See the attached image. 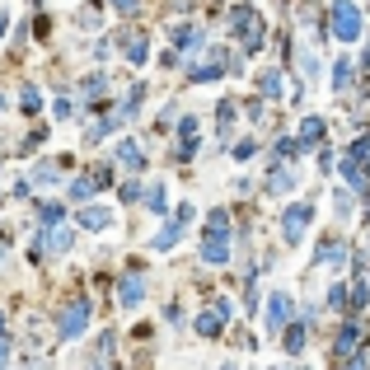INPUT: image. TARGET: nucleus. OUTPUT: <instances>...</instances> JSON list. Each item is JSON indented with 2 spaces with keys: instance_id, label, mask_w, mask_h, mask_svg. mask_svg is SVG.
<instances>
[{
  "instance_id": "obj_1",
  "label": "nucleus",
  "mask_w": 370,
  "mask_h": 370,
  "mask_svg": "<svg viewBox=\"0 0 370 370\" xmlns=\"http://www.w3.org/2000/svg\"><path fill=\"white\" fill-rule=\"evenodd\" d=\"M202 258L207 263H230V211H216L202 239Z\"/></svg>"
},
{
  "instance_id": "obj_2",
  "label": "nucleus",
  "mask_w": 370,
  "mask_h": 370,
  "mask_svg": "<svg viewBox=\"0 0 370 370\" xmlns=\"http://www.w3.org/2000/svg\"><path fill=\"white\" fill-rule=\"evenodd\" d=\"M328 28H333V38H361V10L351 5V0H333V10H328Z\"/></svg>"
},
{
  "instance_id": "obj_3",
  "label": "nucleus",
  "mask_w": 370,
  "mask_h": 370,
  "mask_svg": "<svg viewBox=\"0 0 370 370\" xmlns=\"http://www.w3.org/2000/svg\"><path fill=\"white\" fill-rule=\"evenodd\" d=\"M84 323H89V300L80 295V300H71V305L61 310V338H80Z\"/></svg>"
},
{
  "instance_id": "obj_4",
  "label": "nucleus",
  "mask_w": 370,
  "mask_h": 370,
  "mask_svg": "<svg viewBox=\"0 0 370 370\" xmlns=\"http://www.w3.org/2000/svg\"><path fill=\"white\" fill-rule=\"evenodd\" d=\"M187 225H192V207H187V202H183L178 211L169 216V225H164V230H159V235H155V248H169V244H178Z\"/></svg>"
},
{
  "instance_id": "obj_5",
  "label": "nucleus",
  "mask_w": 370,
  "mask_h": 370,
  "mask_svg": "<svg viewBox=\"0 0 370 370\" xmlns=\"http://www.w3.org/2000/svg\"><path fill=\"white\" fill-rule=\"evenodd\" d=\"M310 207H286V211H281V235L291 239V244H300V239H305V230H310Z\"/></svg>"
},
{
  "instance_id": "obj_6",
  "label": "nucleus",
  "mask_w": 370,
  "mask_h": 370,
  "mask_svg": "<svg viewBox=\"0 0 370 370\" xmlns=\"http://www.w3.org/2000/svg\"><path fill=\"white\" fill-rule=\"evenodd\" d=\"M225 319H230V305H225V300H216V310H207V314L197 319V333H207V338H211V333L225 328Z\"/></svg>"
},
{
  "instance_id": "obj_7",
  "label": "nucleus",
  "mask_w": 370,
  "mask_h": 370,
  "mask_svg": "<svg viewBox=\"0 0 370 370\" xmlns=\"http://www.w3.org/2000/svg\"><path fill=\"white\" fill-rule=\"evenodd\" d=\"M71 225H47V239H43V248L47 253H71Z\"/></svg>"
},
{
  "instance_id": "obj_8",
  "label": "nucleus",
  "mask_w": 370,
  "mask_h": 370,
  "mask_svg": "<svg viewBox=\"0 0 370 370\" xmlns=\"http://www.w3.org/2000/svg\"><path fill=\"white\" fill-rule=\"evenodd\" d=\"M141 295H146V281H141V277H122V291H117V300H122V305H127V310H136V305H141Z\"/></svg>"
},
{
  "instance_id": "obj_9",
  "label": "nucleus",
  "mask_w": 370,
  "mask_h": 370,
  "mask_svg": "<svg viewBox=\"0 0 370 370\" xmlns=\"http://www.w3.org/2000/svg\"><path fill=\"white\" fill-rule=\"evenodd\" d=\"M286 314H291V295L277 291V295H272V310H267V328H281V323H286Z\"/></svg>"
},
{
  "instance_id": "obj_10",
  "label": "nucleus",
  "mask_w": 370,
  "mask_h": 370,
  "mask_svg": "<svg viewBox=\"0 0 370 370\" xmlns=\"http://www.w3.org/2000/svg\"><path fill=\"white\" fill-rule=\"evenodd\" d=\"M356 343H361V328H356V323H347L343 333H338V343H333V356H351Z\"/></svg>"
},
{
  "instance_id": "obj_11",
  "label": "nucleus",
  "mask_w": 370,
  "mask_h": 370,
  "mask_svg": "<svg viewBox=\"0 0 370 370\" xmlns=\"http://www.w3.org/2000/svg\"><path fill=\"white\" fill-rule=\"evenodd\" d=\"M220 71H225V52L207 56V61H202V66H192L187 76H192V80H216V76H220Z\"/></svg>"
},
{
  "instance_id": "obj_12",
  "label": "nucleus",
  "mask_w": 370,
  "mask_h": 370,
  "mask_svg": "<svg viewBox=\"0 0 370 370\" xmlns=\"http://www.w3.org/2000/svg\"><path fill=\"white\" fill-rule=\"evenodd\" d=\"M319 263H328V267H343V263H347V244H338V239L328 244V239H323V244H319Z\"/></svg>"
},
{
  "instance_id": "obj_13",
  "label": "nucleus",
  "mask_w": 370,
  "mask_h": 370,
  "mask_svg": "<svg viewBox=\"0 0 370 370\" xmlns=\"http://www.w3.org/2000/svg\"><path fill=\"white\" fill-rule=\"evenodd\" d=\"M108 220H113L108 207H84V211H80V225H84V230H104Z\"/></svg>"
},
{
  "instance_id": "obj_14",
  "label": "nucleus",
  "mask_w": 370,
  "mask_h": 370,
  "mask_svg": "<svg viewBox=\"0 0 370 370\" xmlns=\"http://www.w3.org/2000/svg\"><path fill=\"white\" fill-rule=\"evenodd\" d=\"M319 136H323V117H305L300 122V150H310Z\"/></svg>"
},
{
  "instance_id": "obj_15",
  "label": "nucleus",
  "mask_w": 370,
  "mask_h": 370,
  "mask_svg": "<svg viewBox=\"0 0 370 370\" xmlns=\"http://www.w3.org/2000/svg\"><path fill=\"white\" fill-rule=\"evenodd\" d=\"M117 159H122L127 169H146V155H141V146H136V141H122V146H117Z\"/></svg>"
},
{
  "instance_id": "obj_16",
  "label": "nucleus",
  "mask_w": 370,
  "mask_h": 370,
  "mask_svg": "<svg viewBox=\"0 0 370 370\" xmlns=\"http://www.w3.org/2000/svg\"><path fill=\"white\" fill-rule=\"evenodd\" d=\"M169 38H174V47H192V43H202V33L192 24H183V28H169Z\"/></svg>"
},
{
  "instance_id": "obj_17",
  "label": "nucleus",
  "mask_w": 370,
  "mask_h": 370,
  "mask_svg": "<svg viewBox=\"0 0 370 370\" xmlns=\"http://www.w3.org/2000/svg\"><path fill=\"white\" fill-rule=\"evenodd\" d=\"M94 187H99V174H89V178H76V183H71V202H84Z\"/></svg>"
},
{
  "instance_id": "obj_18",
  "label": "nucleus",
  "mask_w": 370,
  "mask_h": 370,
  "mask_svg": "<svg viewBox=\"0 0 370 370\" xmlns=\"http://www.w3.org/2000/svg\"><path fill=\"white\" fill-rule=\"evenodd\" d=\"M230 24H235V33H248V28L258 24V19H253V10H248V5H239L235 14H230Z\"/></svg>"
},
{
  "instance_id": "obj_19",
  "label": "nucleus",
  "mask_w": 370,
  "mask_h": 370,
  "mask_svg": "<svg viewBox=\"0 0 370 370\" xmlns=\"http://www.w3.org/2000/svg\"><path fill=\"white\" fill-rule=\"evenodd\" d=\"M351 84V61H333V89H347Z\"/></svg>"
},
{
  "instance_id": "obj_20",
  "label": "nucleus",
  "mask_w": 370,
  "mask_h": 370,
  "mask_svg": "<svg viewBox=\"0 0 370 370\" xmlns=\"http://www.w3.org/2000/svg\"><path fill=\"white\" fill-rule=\"evenodd\" d=\"M19 108H24V113H38V108H43V94H38L33 84H24V94H19Z\"/></svg>"
},
{
  "instance_id": "obj_21",
  "label": "nucleus",
  "mask_w": 370,
  "mask_h": 370,
  "mask_svg": "<svg viewBox=\"0 0 370 370\" xmlns=\"http://www.w3.org/2000/svg\"><path fill=\"white\" fill-rule=\"evenodd\" d=\"M127 56H132L136 66H141V61L150 56V47H146V38H127Z\"/></svg>"
},
{
  "instance_id": "obj_22",
  "label": "nucleus",
  "mask_w": 370,
  "mask_h": 370,
  "mask_svg": "<svg viewBox=\"0 0 370 370\" xmlns=\"http://www.w3.org/2000/svg\"><path fill=\"white\" fill-rule=\"evenodd\" d=\"M146 207H150V211H164V183H155V187H150V192H146Z\"/></svg>"
},
{
  "instance_id": "obj_23",
  "label": "nucleus",
  "mask_w": 370,
  "mask_h": 370,
  "mask_svg": "<svg viewBox=\"0 0 370 370\" xmlns=\"http://www.w3.org/2000/svg\"><path fill=\"white\" fill-rule=\"evenodd\" d=\"M33 183H56V164H38L33 169Z\"/></svg>"
},
{
  "instance_id": "obj_24",
  "label": "nucleus",
  "mask_w": 370,
  "mask_h": 370,
  "mask_svg": "<svg viewBox=\"0 0 370 370\" xmlns=\"http://www.w3.org/2000/svg\"><path fill=\"white\" fill-rule=\"evenodd\" d=\"M291 183H295V178L286 174V169H277V174H272V192H286Z\"/></svg>"
},
{
  "instance_id": "obj_25",
  "label": "nucleus",
  "mask_w": 370,
  "mask_h": 370,
  "mask_svg": "<svg viewBox=\"0 0 370 370\" xmlns=\"http://www.w3.org/2000/svg\"><path fill=\"white\" fill-rule=\"evenodd\" d=\"M347 305V286H333V291H328V310H343Z\"/></svg>"
},
{
  "instance_id": "obj_26",
  "label": "nucleus",
  "mask_w": 370,
  "mask_h": 370,
  "mask_svg": "<svg viewBox=\"0 0 370 370\" xmlns=\"http://www.w3.org/2000/svg\"><path fill=\"white\" fill-rule=\"evenodd\" d=\"M5 361H10V338H5V314H0V370H5Z\"/></svg>"
},
{
  "instance_id": "obj_27",
  "label": "nucleus",
  "mask_w": 370,
  "mask_h": 370,
  "mask_svg": "<svg viewBox=\"0 0 370 370\" xmlns=\"http://www.w3.org/2000/svg\"><path fill=\"white\" fill-rule=\"evenodd\" d=\"M347 300H351V305H356V310H366V300H370V291H366V281H361V286H356V291L347 295Z\"/></svg>"
},
{
  "instance_id": "obj_28",
  "label": "nucleus",
  "mask_w": 370,
  "mask_h": 370,
  "mask_svg": "<svg viewBox=\"0 0 370 370\" xmlns=\"http://www.w3.org/2000/svg\"><path fill=\"white\" fill-rule=\"evenodd\" d=\"M258 84H263V94H277V89H281V80H277V71H267V76L258 80Z\"/></svg>"
},
{
  "instance_id": "obj_29",
  "label": "nucleus",
  "mask_w": 370,
  "mask_h": 370,
  "mask_svg": "<svg viewBox=\"0 0 370 370\" xmlns=\"http://www.w3.org/2000/svg\"><path fill=\"white\" fill-rule=\"evenodd\" d=\"M104 84H108L104 76H89V80H84V94H89V99H94V94H99V89H104Z\"/></svg>"
},
{
  "instance_id": "obj_30",
  "label": "nucleus",
  "mask_w": 370,
  "mask_h": 370,
  "mask_svg": "<svg viewBox=\"0 0 370 370\" xmlns=\"http://www.w3.org/2000/svg\"><path fill=\"white\" fill-rule=\"evenodd\" d=\"M300 347H305V333H300V328H295V333H286V351H300Z\"/></svg>"
},
{
  "instance_id": "obj_31",
  "label": "nucleus",
  "mask_w": 370,
  "mask_h": 370,
  "mask_svg": "<svg viewBox=\"0 0 370 370\" xmlns=\"http://www.w3.org/2000/svg\"><path fill=\"white\" fill-rule=\"evenodd\" d=\"M277 155H291L295 159V155H300V141H281V146H277Z\"/></svg>"
},
{
  "instance_id": "obj_32",
  "label": "nucleus",
  "mask_w": 370,
  "mask_h": 370,
  "mask_svg": "<svg viewBox=\"0 0 370 370\" xmlns=\"http://www.w3.org/2000/svg\"><path fill=\"white\" fill-rule=\"evenodd\" d=\"M113 5H117L122 14H132V10H136V5H141V0H113Z\"/></svg>"
},
{
  "instance_id": "obj_33",
  "label": "nucleus",
  "mask_w": 370,
  "mask_h": 370,
  "mask_svg": "<svg viewBox=\"0 0 370 370\" xmlns=\"http://www.w3.org/2000/svg\"><path fill=\"white\" fill-rule=\"evenodd\" d=\"M351 370H366V356H356V361H351Z\"/></svg>"
},
{
  "instance_id": "obj_34",
  "label": "nucleus",
  "mask_w": 370,
  "mask_h": 370,
  "mask_svg": "<svg viewBox=\"0 0 370 370\" xmlns=\"http://www.w3.org/2000/svg\"><path fill=\"white\" fill-rule=\"evenodd\" d=\"M361 66H366V76H370V47H366V61H361Z\"/></svg>"
},
{
  "instance_id": "obj_35",
  "label": "nucleus",
  "mask_w": 370,
  "mask_h": 370,
  "mask_svg": "<svg viewBox=\"0 0 370 370\" xmlns=\"http://www.w3.org/2000/svg\"><path fill=\"white\" fill-rule=\"evenodd\" d=\"M0 33H5V14H0Z\"/></svg>"
},
{
  "instance_id": "obj_36",
  "label": "nucleus",
  "mask_w": 370,
  "mask_h": 370,
  "mask_svg": "<svg viewBox=\"0 0 370 370\" xmlns=\"http://www.w3.org/2000/svg\"><path fill=\"white\" fill-rule=\"evenodd\" d=\"M220 370H235V366H220Z\"/></svg>"
},
{
  "instance_id": "obj_37",
  "label": "nucleus",
  "mask_w": 370,
  "mask_h": 370,
  "mask_svg": "<svg viewBox=\"0 0 370 370\" xmlns=\"http://www.w3.org/2000/svg\"><path fill=\"white\" fill-rule=\"evenodd\" d=\"M0 108H5V99H0Z\"/></svg>"
}]
</instances>
